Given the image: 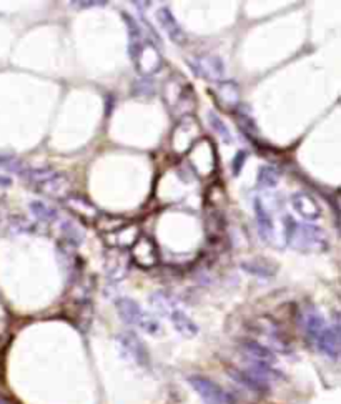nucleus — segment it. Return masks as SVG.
<instances>
[{"instance_id":"obj_1","label":"nucleus","mask_w":341,"mask_h":404,"mask_svg":"<svg viewBox=\"0 0 341 404\" xmlns=\"http://www.w3.org/2000/svg\"><path fill=\"white\" fill-rule=\"evenodd\" d=\"M283 230L285 242L296 251L323 253L330 248V240H328L323 228L308 225V223H298L290 215H285Z\"/></svg>"},{"instance_id":"obj_2","label":"nucleus","mask_w":341,"mask_h":404,"mask_svg":"<svg viewBox=\"0 0 341 404\" xmlns=\"http://www.w3.org/2000/svg\"><path fill=\"white\" fill-rule=\"evenodd\" d=\"M163 105L172 117L183 118L196 109V94L190 80L182 74H172L162 87Z\"/></svg>"},{"instance_id":"obj_3","label":"nucleus","mask_w":341,"mask_h":404,"mask_svg":"<svg viewBox=\"0 0 341 404\" xmlns=\"http://www.w3.org/2000/svg\"><path fill=\"white\" fill-rule=\"evenodd\" d=\"M20 175L43 197L63 200L72 193V180L68 178V175L52 167L22 168Z\"/></svg>"},{"instance_id":"obj_4","label":"nucleus","mask_w":341,"mask_h":404,"mask_svg":"<svg viewBox=\"0 0 341 404\" xmlns=\"http://www.w3.org/2000/svg\"><path fill=\"white\" fill-rule=\"evenodd\" d=\"M128 55H130L135 70L142 77L158 74L163 67L162 52L155 45L154 40L147 37L128 43Z\"/></svg>"},{"instance_id":"obj_5","label":"nucleus","mask_w":341,"mask_h":404,"mask_svg":"<svg viewBox=\"0 0 341 404\" xmlns=\"http://www.w3.org/2000/svg\"><path fill=\"white\" fill-rule=\"evenodd\" d=\"M187 162L196 177L202 180L210 178L216 171V165H218V157H216V148L214 142L208 138H200L187 151Z\"/></svg>"},{"instance_id":"obj_6","label":"nucleus","mask_w":341,"mask_h":404,"mask_svg":"<svg viewBox=\"0 0 341 404\" xmlns=\"http://www.w3.org/2000/svg\"><path fill=\"white\" fill-rule=\"evenodd\" d=\"M202 138V127L194 115L178 120L170 135V148L176 155H187V151Z\"/></svg>"},{"instance_id":"obj_7","label":"nucleus","mask_w":341,"mask_h":404,"mask_svg":"<svg viewBox=\"0 0 341 404\" xmlns=\"http://www.w3.org/2000/svg\"><path fill=\"white\" fill-rule=\"evenodd\" d=\"M117 310L120 316H122L123 321L128 323V325H136L150 334H155L156 331L160 330L158 323H156L150 315H147L142 308L136 305L134 299L120 298L117 301Z\"/></svg>"},{"instance_id":"obj_8","label":"nucleus","mask_w":341,"mask_h":404,"mask_svg":"<svg viewBox=\"0 0 341 404\" xmlns=\"http://www.w3.org/2000/svg\"><path fill=\"white\" fill-rule=\"evenodd\" d=\"M188 65L196 77L208 80V82H220L225 75V62L222 57L214 54L195 55V57L188 59Z\"/></svg>"},{"instance_id":"obj_9","label":"nucleus","mask_w":341,"mask_h":404,"mask_svg":"<svg viewBox=\"0 0 341 404\" xmlns=\"http://www.w3.org/2000/svg\"><path fill=\"white\" fill-rule=\"evenodd\" d=\"M128 255H130V262H134L142 270H152L160 262L158 246H156L155 240L147 237V235H140L138 240L132 245Z\"/></svg>"},{"instance_id":"obj_10","label":"nucleus","mask_w":341,"mask_h":404,"mask_svg":"<svg viewBox=\"0 0 341 404\" xmlns=\"http://www.w3.org/2000/svg\"><path fill=\"white\" fill-rule=\"evenodd\" d=\"M208 92H210L215 105L222 111H225V114H235V111H238L240 89L234 80H220Z\"/></svg>"},{"instance_id":"obj_11","label":"nucleus","mask_w":341,"mask_h":404,"mask_svg":"<svg viewBox=\"0 0 341 404\" xmlns=\"http://www.w3.org/2000/svg\"><path fill=\"white\" fill-rule=\"evenodd\" d=\"M188 381L207 404H234L231 399L223 393L222 387L216 386L211 379L205 378V376H190Z\"/></svg>"},{"instance_id":"obj_12","label":"nucleus","mask_w":341,"mask_h":404,"mask_svg":"<svg viewBox=\"0 0 341 404\" xmlns=\"http://www.w3.org/2000/svg\"><path fill=\"white\" fill-rule=\"evenodd\" d=\"M62 202L67 210L70 211L75 218L80 220V222L95 223V220H97L100 215L97 206H95L90 200H87L79 193H70L67 198H63Z\"/></svg>"},{"instance_id":"obj_13","label":"nucleus","mask_w":341,"mask_h":404,"mask_svg":"<svg viewBox=\"0 0 341 404\" xmlns=\"http://www.w3.org/2000/svg\"><path fill=\"white\" fill-rule=\"evenodd\" d=\"M142 231H140L138 223L135 222H127L125 225L118 230L112 231V233L103 235V243H105L107 248H120V250H128L132 245L138 240Z\"/></svg>"},{"instance_id":"obj_14","label":"nucleus","mask_w":341,"mask_h":404,"mask_svg":"<svg viewBox=\"0 0 341 404\" xmlns=\"http://www.w3.org/2000/svg\"><path fill=\"white\" fill-rule=\"evenodd\" d=\"M290 203L293 210L296 211V215L302 217L303 220H308V222H315V220H318L323 213L318 200L311 197V195L304 193V191H296V193H293Z\"/></svg>"},{"instance_id":"obj_15","label":"nucleus","mask_w":341,"mask_h":404,"mask_svg":"<svg viewBox=\"0 0 341 404\" xmlns=\"http://www.w3.org/2000/svg\"><path fill=\"white\" fill-rule=\"evenodd\" d=\"M156 20H158V23L162 25V29L165 30V34L172 42L176 43V45H185L188 37L185 30H183L182 25L178 23V20L175 19L174 12L165 6L160 7V9L156 10Z\"/></svg>"},{"instance_id":"obj_16","label":"nucleus","mask_w":341,"mask_h":404,"mask_svg":"<svg viewBox=\"0 0 341 404\" xmlns=\"http://www.w3.org/2000/svg\"><path fill=\"white\" fill-rule=\"evenodd\" d=\"M130 265V255L127 250L120 248H107L105 251V268L112 278H122Z\"/></svg>"},{"instance_id":"obj_17","label":"nucleus","mask_w":341,"mask_h":404,"mask_svg":"<svg viewBox=\"0 0 341 404\" xmlns=\"http://www.w3.org/2000/svg\"><path fill=\"white\" fill-rule=\"evenodd\" d=\"M256 333L263 336V338H267L268 341H270V346L273 348V350H278V351L288 350V343H287V338H285L283 331L280 330V328L273 321H268L267 318L260 319L258 325H256Z\"/></svg>"},{"instance_id":"obj_18","label":"nucleus","mask_w":341,"mask_h":404,"mask_svg":"<svg viewBox=\"0 0 341 404\" xmlns=\"http://www.w3.org/2000/svg\"><path fill=\"white\" fill-rule=\"evenodd\" d=\"M313 345L318 348L323 354H327L328 358L336 359L340 353V334L338 328L336 326H327L322 331V334L313 341Z\"/></svg>"},{"instance_id":"obj_19","label":"nucleus","mask_w":341,"mask_h":404,"mask_svg":"<svg viewBox=\"0 0 341 404\" xmlns=\"http://www.w3.org/2000/svg\"><path fill=\"white\" fill-rule=\"evenodd\" d=\"M255 215H256V223H258L260 237H262L265 242L273 243V238H275V223H273L270 210H268L267 205H265L262 198L255 200Z\"/></svg>"},{"instance_id":"obj_20","label":"nucleus","mask_w":341,"mask_h":404,"mask_svg":"<svg viewBox=\"0 0 341 404\" xmlns=\"http://www.w3.org/2000/svg\"><path fill=\"white\" fill-rule=\"evenodd\" d=\"M120 341H122V346L125 348L128 354H130L136 363H140V365H147L148 354H147L145 346L142 345V341H140L134 333H125L122 338H120Z\"/></svg>"},{"instance_id":"obj_21","label":"nucleus","mask_w":341,"mask_h":404,"mask_svg":"<svg viewBox=\"0 0 341 404\" xmlns=\"http://www.w3.org/2000/svg\"><path fill=\"white\" fill-rule=\"evenodd\" d=\"M60 231H62V238L67 243V246L75 248L82 243L83 230L75 220H63L62 225H60Z\"/></svg>"},{"instance_id":"obj_22","label":"nucleus","mask_w":341,"mask_h":404,"mask_svg":"<svg viewBox=\"0 0 341 404\" xmlns=\"http://www.w3.org/2000/svg\"><path fill=\"white\" fill-rule=\"evenodd\" d=\"M303 325H304V331H307V336L310 338L311 343L315 341V339L322 334L324 328H327L324 318L320 313H316V311H310V313L304 315Z\"/></svg>"},{"instance_id":"obj_23","label":"nucleus","mask_w":341,"mask_h":404,"mask_svg":"<svg viewBox=\"0 0 341 404\" xmlns=\"http://www.w3.org/2000/svg\"><path fill=\"white\" fill-rule=\"evenodd\" d=\"M127 222H128V220L122 218V217L100 213L99 218L95 220V226H97V230L100 231V237H103V235H108V233H112V231H115V230H118V228H122Z\"/></svg>"},{"instance_id":"obj_24","label":"nucleus","mask_w":341,"mask_h":404,"mask_svg":"<svg viewBox=\"0 0 341 404\" xmlns=\"http://www.w3.org/2000/svg\"><path fill=\"white\" fill-rule=\"evenodd\" d=\"M30 211L34 213V217L40 220V222L43 223H55L59 220V211L55 210V208H52L47 205V203L40 202V200H34V202H30Z\"/></svg>"},{"instance_id":"obj_25","label":"nucleus","mask_w":341,"mask_h":404,"mask_svg":"<svg viewBox=\"0 0 341 404\" xmlns=\"http://www.w3.org/2000/svg\"><path fill=\"white\" fill-rule=\"evenodd\" d=\"M172 323H174V326L176 328V331L185 336H195L196 333H198V328H196V325L194 321H192L188 316L183 313V311L180 310H175L172 311Z\"/></svg>"},{"instance_id":"obj_26","label":"nucleus","mask_w":341,"mask_h":404,"mask_svg":"<svg viewBox=\"0 0 341 404\" xmlns=\"http://www.w3.org/2000/svg\"><path fill=\"white\" fill-rule=\"evenodd\" d=\"M242 268L247 273L255 275V276H271L275 275L276 268L271 265L270 262H267L265 258H255L250 262H245Z\"/></svg>"},{"instance_id":"obj_27","label":"nucleus","mask_w":341,"mask_h":404,"mask_svg":"<svg viewBox=\"0 0 341 404\" xmlns=\"http://www.w3.org/2000/svg\"><path fill=\"white\" fill-rule=\"evenodd\" d=\"M282 178V171L273 165H263L258 170V187L260 188H273L278 185Z\"/></svg>"},{"instance_id":"obj_28","label":"nucleus","mask_w":341,"mask_h":404,"mask_svg":"<svg viewBox=\"0 0 341 404\" xmlns=\"http://www.w3.org/2000/svg\"><path fill=\"white\" fill-rule=\"evenodd\" d=\"M207 120H208V125L211 127V130H214L215 134L218 135V137L222 138L225 143H230V142H231V134H230V130H228V127L225 125L223 120L220 118L218 115L215 114V111H210V114H208Z\"/></svg>"},{"instance_id":"obj_29","label":"nucleus","mask_w":341,"mask_h":404,"mask_svg":"<svg viewBox=\"0 0 341 404\" xmlns=\"http://www.w3.org/2000/svg\"><path fill=\"white\" fill-rule=\"evenodd\" d=\"M235 120H236V123H238L240 130H242L248 138H255L256 135H258V129H256L255 120L251 118L250 115H245V114H240V111H235Z\"/></svg>"},{"instance_id":"obj_30","label":"nucleus","mask_w":341,"mask_h":404,"mask_svg":"<svg viewBox=\"0 0 341 404\" xmlns=\"http://www.w3.org/2000/svg\"><path fill=\"white\" fill-rule=\"evenodd\" d=\"M207 198H208V205L211 208H220L222 206V198L225 200V190L222 188L220 183H214L207 191Z\"/></svg>"},{"instance_id":"obj_31","label":"nucleus","mask_w":341,"mask_h":404,"mask_svg":"<svg viewBox=\"0 0 341 404\" xmlns=\"http://www.w3.org/2000/svg\"><path fill=\"white\" fill-rule=\"evenodd\" d=\"M0 167L3 168H10V170H17L20 173V163L19 160L14 157V155H7V153H0Z\"/></svg>"},{"instance_id":"obj_32","label":"nucleus","mask_w":341,"mask_h":404,"mask_svg":"<svg viewBox=\"0 0 341 404\" xmlns=\"http://www.w3.org/2000/svg\"><path fill=\"white\" fill-rule=\"evenodd\" d=\"M245 160H247V151L240 150L238 153H236V157L234 158V162H231V170H234L235 175H238L240 171H242V167H243Z\"/></svg>"},{"instance_id":"obj_33","label":"nucleus","mask_w":341,"mask_h":404,"mask_svg":"<svg viewBox=\"0 0 341 404\" xmlns=\"http://www.w3.org/2000/svg\"><path fill=\"white\" fill-rule=\"evenodd\" d=\"M72 6L77 7V9H92V7L107 6V2H102V0H97V2H72Z\"/></svg>"},{"instance_id":"obj_34","label":"nucleus","mask_w":341,"mask_h":404,"mask_svg":"<svg viewBox=\"0 0 341 404\" xmlns=\"http://www.w3.org/2000/svg\"><path fill=\"white\" fill-rule=\"evenodd\" d=\"M10 185H12V180L9 177L0 175V187H10Z\"/></svg>"},{"instance_id":"obj_35","label":"nucleus","mask_w":341,"mask_h":404,"mask_svg":"<svg viewBox=\"0 0 341 404\" xmlns=\"http://www.w3.org/2000/svg\"><path fill=\"white\" fill-rule=\"evenodd\" d=\"M0 404H10V403H9V401H7V399H6V398H3V396H2V394H0Z\"/></svg>"}]
</instances>
